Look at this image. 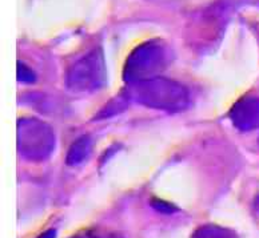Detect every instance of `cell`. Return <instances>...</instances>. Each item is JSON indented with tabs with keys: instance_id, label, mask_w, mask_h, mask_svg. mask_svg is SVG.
<instances>
[{
	"instance_id": "2",
	"label": "cell",
	"mask_w": 259,
	"mask_h": 238,
	"mask_svg": "<svg viewBox=\"0 0 259 238\" xmlns=\"http://www.w3.org/2000/svg\"><path fill=\"white\" fill-rule=\"evenodd\" d=\"M168 64V49L159 40H150L139 45L128 56L123 79L128 85L158 77Z\"/></svg>"
},
{
	"instance_id": "4",
	"label": "cell",
	"mask_w": 259,
	"mask_h": 238,
	"mask_svg": "<svg viewBox=\"0 0 259 238\" xmlns=\"http://www.w3.org/2000/svg\"><path fill=\"white\" fill-rule=\"evenodd\" d=\"M107 80L103 53L100 48L89 52L71 67L66 76V87L72 92H93Z\"/></svg>"
},
{
	"instance_id": "3",
	"label": "cell",
	"mask_w": 259,
	"mask_h": 238,
	"mask_svg": "<svg viewBox=\"0 0 259 238\" xmlns=\"http://www.w3.org/2000/svg\"><path fill=\"white\" fill-rule=\"evenodd\" d=\"M56 137L47 123L33 117H22L18 123V149L30 161H43L55 149Z\"/></svg>"
},
{
	"instance_id": "6",
	"label": "cell",
	"mask_w": 259,
	"mask_h": 238,
	"mask_svg": "<svg viewBox=\"0 0 259 238\" xmlns=\"http://www.w3.org/2000/svg\"><path fill=\"white\" fill-rule=\"evenodd\" d=\"M91 148H93V141L90 139V136H81L78 140H75L74 144L67 152L66 162L72 166L80 165L81 162L85 161V158L89 157Z\"/></svg>"
},
{
	"instance_id": "12",
	"label": "cell",
	"mask_w": 259,
	"mask_h": 238,
	"mask_svg": "<svg viewBox=\"0 0 259 238\" xmlns=\"http://www.w3.org/2000/svg\"><path fill=\"white\" fill-rule=\"evenodd\" d=\"M56 237V231L54 230V229H51V230H47L45 231L43 234L39 235L37 238H55Z\"/></svg>"
},
{
	"instance_id": "7",
	"label": "cell",
	"mask_w": 259,
	"mask_h": 238,
	"mask_svg": "<svg viewBox=\"0 0 259 238\" xmlns=\"http://www.w3.org/2000/svg\"><path fill=\"white\" fill-rule=\"evenodd\" d=\"M130 96L127 95V92H123L120 95H118L115 99L110 100V103L107 105L104 106L103 109L100 110V113L98 114L95 120H100V118H107L111 117L114 114H118L120 112L126 109L127 105L130 103Z\"/></svg>"
},
{
	"instance_id": "1",
	"label": "cell",
	"mask_w": 259,
	"mask_h": 238,
	"mask_svg": "<svg viewBox=\"0 0 259 238\" xmlns=\"http://www.w3.org/2000/svg\"><path fill=\"white\" fill-rule=\"evenodd\" d=\"M130 99L142 105L164 112H181L190 103L189 91L178 81L155 77L130 85L127 89Z\"/></svg>"
},
{
	"instance_id": "11",
	"label": "cell",
	"mask_w": 259,
	"mask_h": 238,
	"mask_svg": "<svg viewBox=\"0 0 259 238\" xmlns=\"http://www.w3.org/2000/svg\"><path fill=\"white\" fill-rule=\"evenodd\" d=\"M72 238H116L114 235L110 234H99V233H95V231H85V233H80L79 235H75Z\"/></svg>"
},
{
	"instance_id": "9",
	"label": "cell",
	"mask_w": 259,
	"mask_h": 238,
	"mask_svg": "<svg viewBox=\"0 0 259 238\" xmlns=\"http://www.w3.org/2000/svg\"><path fill=\"white\" fill-rule=\"evenodd\" d=\"M18 79L20 83L26 84H33L36 81V75L33 74V71L24 64L23 62L18 63Z\"/></svg>"
},
{
	"instance_id": "8",
	"label": "cell",
	"mask_w": 259,
	"mask_h": 238,
	"mask_svg": "<svg viewBox=\"0 0 259 238\" xmlns=\"http://www.w3.org/2000/svg\"><path fill=\"white\" fill-rule=\"evenodd\" d=\"M194 238H237L235 233L226 227L217 225H206L195 231Z\"/></svg>"
},
{
	"instance_id": "5",
	"label": "cell",
	"mask_w": 259,
	"mask_h": 238,
	"mask_svg": "<svg viewBox=\"0 0 259 238\" xmlns=\"http://www.w3.org/2000/svg\"><path fill=\"white\" fill-rule=\"evenodd\" d=\"M230 120L242 132L259 128V99L255 96H244L230 110Z\"/></svg>"
},
{
	"instance_id": "10",
	"label": "cell",
	"mask_w": 259,
	"mask_h": 238,
	"mask_svg": "<svg viewBox=\"0 0 259 238\" xmlns=\"http://www.w3.org/2000/svg\"><path fill=\"white\" fill-rule=\"evenodd\" d=\"M152 205L154 208L158 209V210H162L164 213H170V212H174L175 208L174 206H171L170 204H167L164 201H160V200H152Z\"/></svg>"
}]
</instances>
